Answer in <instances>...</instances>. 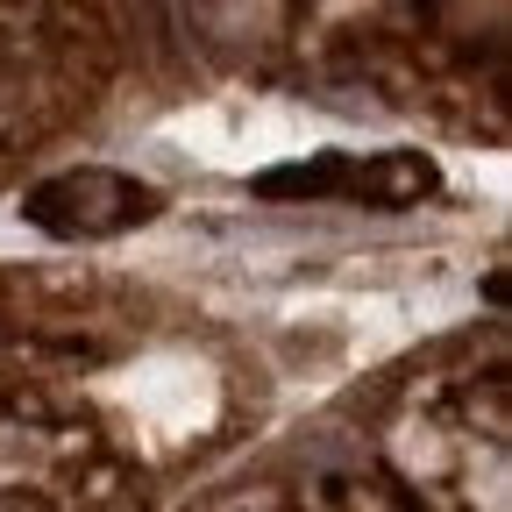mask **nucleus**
<instances>
[{
	"label": "nucleus",
	"instance_id": "nucleus-2",
	"mask_svg": "<svg viewBox=\"0 0 512 512\" xmlns=\"http://www.w3.org/2000/svg\"><path fill=\"white\" fill-rule=\"evenodd\" d=\"M22 214L36 228H50V235H121V228L157 214V192L121 178V171H72V178L36 185Z\"/></svg>",
	"mask_w": 512,
	"mask_h": 512
},
{
	"label": "nucleus",
	"instance_id": "nucleus-1",
	"mask_svg": "<svg viewBox=\"0 0 512 512\" xmlns=\"http://www.w3.org/2000/svg\"><path fill=\"white\" fill-rule=\"evenodd\" d=\"M249 192L264 200H363V207H413L420 192H434V164L420 150H384V157H313L249 178Z\"/></svg>",
	"mask_w": 512,
	"mask_h": 512
}]
</instances>
